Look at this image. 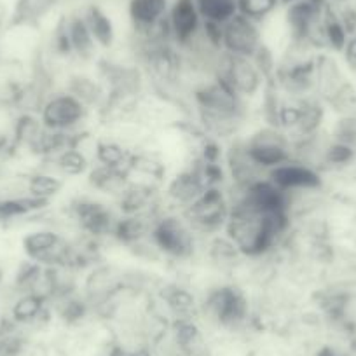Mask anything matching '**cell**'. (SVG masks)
Wrapping results in <instances>:
<instances>
[{
	"mask_svg": "<svg viewBox=\"0 0 356 356\" xmlns=\"http://www.w3.org/2000/svg\"><path fill=\"white\" fill-rule=\"evenodd\" d=\"M243 145L264 171L292 161V145L282 129L264 122H253L241 136Z\"/></svg>",
	"mask_w": 356,
	"mask_h": 356,
	"instance_id": "obj_4",
	"label": "cell"
},
{
	"mask_svg": "<svg viewBox=\"0 0 356 356\" xmlns=\"http://www.w3.org/2000/svg\"><path fill=\"white\" fill-rule=\"evenodd\" d=\"M168 32L171 42L177 47H184L193 42L203 29V18L194 0H171L166 18Z\"/></svg>",
	"mask_w": 356,
	"mask_h": 356,
	"instance_id": "obj_15",
	"label": "cell"
},
{
	"mask_svg": "<svg viewBox=\"0 0 356 356\" xmlns=\"http://www.w3.org/2000/svg\"><path fill=\"white\" fill-rule=\"evenodd\" d=\"M280 11V0H238V15L259 23L260 26L271 22Z\"/></svg>",
	"mask_w": 356,
	"mask_h": 356,
	"instance_id": "obj_19",
	"label": "cell"
},
{
	"mask_svg": "<svg viewBox=\"0 0 356 356\" xmlns=\"http://www.w3.org/2000/svg\"><path fill=\"white\" fill-rule=\"evenodd\" d=\"M82 180H84L86 191L97 194L100 197H105V200H111L114 203L129 184L131 175L128 171L93 164Z\"/></svg>",
	"mask_w": 356,
	"mask_h": 356,
	"instance_id": "obj_16",
	"label": "cell"
},
{
	"mask_svg": "<svg viewBox=\"0 0 356 356\" xmlns=\"http://www.w3.org/2000/svg\"><path fill=\"white\" fill-rule=\"evenodd\" d=\"M170 6L171 0H126L128 33L140 37H170L166 25Z\"/></svg>",
	"mask_w": 356,
	"mask_h": 356,
	"instance_id": "obj_9",
	"label": "cell"
},
{
	"mask_svg": "<svg viewBox=\"0 0 356 356\" xmlns=\"http://www.w3.org/2000/svg\"><path fill=\"white\" fill-rule=\"evenodd\" d=\"M217 79L225 82L241 100L252 107V111L269 84L252 58L234 56L225 51L218 60Z\"/></svg>",
	"mask_w": 356,
	"mask_h": 356,
	"instance_id": "obj_5",
	"label": "cell"
},
{
	"mask_svg": "<svg viewBox=\"0 0 356 356\" xmlns=\"http://www.w3.org/2000/svg\"><path fill=\"white\" fill-rule=\"evenodd\" d=\"M203 22L225 25L238 15V0H194Z\"/></svg>",
	"mask_w": 356,
	"mask_h": 356,
	"instance_id": "obj_18",
	"label": "cell"
},
{
	"mask_svg": "<svg viewBox=\"0 0 356 356\" xmlns=\"http://www.w3.org/2000/svg\"><path fill=\"white\" fill-rule=\"evenodd\" d=\"M61 89L77 98L86 108L93 112L98 119L108 104V95L104 82L100 81L95 67H74L65 74Z\"/></svg>",
	"mask_w": 356,
	"mask_h": 356,
	"instance_id": "obj_8",
	"label": "cell"
},
{
	"mask_svg": "<svg viewBox=\"0 0 356 356\" xmlns=\"http://www.w3.org/2000/svg\"><path fill=\"white\" fill-rule=\"evenodd\" d=\"M339 58H341V61H342V65L346 67V70H348L349 74L356 79V33L355 35L349 37L348 42H346V46H344V49H342V53L339 54Z\"/></svg>",
	"mask_w": 356,
	"mask_h": 356,
	"instance_id": "obj_20",
	"label": "cell"
},
{
	"mask_svg": "<svg viewBox=\"0 0 356 356\" xmlns=\"http://www.w3.org/2000/svg\"><path fill=\"white\" fill-rule=\"evenodd\" d=\"M334 6H344V4H355L356 0H330Z\"/></svg>",
	"mask_w": 356,
	"mask_h": 356,
	"instance_id": "obj_21",
	"label": "cell"
},
{
	"mask_svg": "<svg viewBox=\"0 0 356 356\" xmlns=\"http://www.w3.org/2000/svg\"><path fill=\"white\" fill-rule=\"evenodd\" d=\"M61 19H63L75 65L77 67H95L97 61L100 60L102 51L98 49L77 6L68 8L67 11H61Z\"/></svg>",
	"mask_w": 356,
	"mask_h": 356,
	"instance_id": "obj_11",
	"label": "cell"
},
{
	"mask_svg": "<svg viewBox=\"0 0 356 356\" xmlns=\"http://www.w3.org/2000/svg\"><path fill=\"white\" fill-rule=\"evenodd\" d=\"M266 44L264 30L259 23L236 15L222 25V49L229 54L253 58L257 51Z\"/></svg>",
	"mask_w": 356,
	"mask_h": 356,
	"instance_id": "obj_10",
	"label": "cell"
},
{
	"mask_svg": "<svg viewBox=\"0 0 356 356\" xmlns=\"http://www.w3.org/2000/svg\"><path fill=\"white\" fill-rule=\"evenodd\" d=\"M224 166L227 173V186L236 189H246L267 177V171H264L246 152L241 136L225 143Z\"/></svg>",
	"mask_w": 356,
	"mask_h": 356,
	"instance_id": "obj_13",
	"label": "cell"
},
{
	"mask_svg": "<svg viewBox=\"0 0 356 356\" xmlns=\"http://www.w3.org/2000/svg\"><path fill=\"white\" fill-rule=\"evenodd\" d=\"M267 180L285 194L297 193V191H320L330 187L323 173L302 163H297V161H289L282 166L267 171Z\"/></svg>",
	"mask_w": 356,
	"mask_h": 356,
	"instance_id": "obj_12",
	"label": "cell"
},
{
	"mask_svg": "<svg viewBox=\"0 0 356 356\" xmlns=\"http://www.w3.org/2000/svg\"><path fill=\"white\" fill-rule=\"evenodd\" d=\"M207 189V184L196 164L187 163L184 166L175 168L163 186L164 207L170 211L184 213L187 208L193 207L200 200V196Z\"/></svg>",
	"mask_w": 356,
	"mask_h": 356,
	"instance_id": "obj_7",
	"label": "cell"
},
{
	"mask_svg": "<svg viewBox=\"0 0 356 356\" xmlns=\"http://www.w3.org/2000/svg\"><path fill=\"white\" fill-rule=\"evenodd\" d=\"M150 238L171 271L197 266L203 239L193 231L182 213L163 211L154 220Z\"/></svg>",
	"mask_w": 356,
	"mask_h": 356,
	"instance_id": "obj_2",
	"label": "cell"
},
{
	"mask_svg": "<svg viewBox=\"0 0 356 356\" xmlns=\"http://www.w3.org/2000/svg\"><path fill=\"white\" fill-rule=\"evenodd\" d=\"M77 8L102 54L111 53L112 49H115L121 44V33H119L118 25H115L112 15L104 6V2L82 0L81 4H77Z\"/></svg>",
	"mask_w": 356,
	"mask_h": 356,
	"instance_id": "obj_14",
	"label": "cell"
},
{
	"mask_svg": "<svg viewBox=\"0 0 356 356\" xmlns=\"http://www.w3.org/2000/svg\"><path fill=\"white\" fill-rule=\"evenodd\" d=\"M42 124L51 131L89 135L98 129V118L65 89H54L39 112Z\"/></svg>",
	"mask_w": 356,
	"mask_h": 356,
	"instance_id": "obj_3",
	"label": "cell"
},
{
	"mask_svg": "<svg viewBox=\"0 0 356 356\" xmlns=\"http://www.w3.org/2000/svg\"><path fill=\"white\" fill-rule=\"evenodd\" d=\"M182 215L201 239L222 234L231 215L227 187H208Z\"/></svg>",
	"mask_w": 356,
	"mask_h": 356,
	"instance_id": "obj_6",
	"label": "cell"
},
{
	"mask_svg": "<svg viewBox=\"0 0 356 356\" xmlns=\"http://www.w3.org/2000/svg\"><path fill=\"white\" fill-rule=\"evenodd\" d=\"M23 182H25V193L29 196L47 201V203H54L58 197H63L68 186L67 180L39 166L29 168L23 173Z\"/></svg>",
	"mask_w": 356,
	"mask_h": 356,
	"instance_id": "obj_17",
	"label": "cell"
},
{
	"mask_svg": "<svg viewBox=\"0 0 356 356\" xmlns=\"http://www.w3.org/2000/svg\"><path fill=\"white\" fill-rule=\"evenodd\" d=\"M297 0H280V6H282V9L283 8H286V6H292V4H296Z\"/></svg>",
	"mask_w": 356,
	"mask_h": 356,
	"instance_id": "obj_22",
	"label": "cell"
},
{
	"mask_svg": "<svg viewBox=\"0 0 356 356\" xmlns=\"http://www.w3.org/2000/svg\"><path fill=\"white\" fill-rule=\"evenodd\" d=\"M58 211L75 232L112 246V236L121 213L111 200L84 189L68 196Z\"/></svg>",
	"mask_w": 356,
	"mask_h": 356,
	"instance_id": "obj_1",
	"label": "cell"
}]
</instances>
